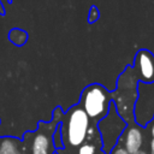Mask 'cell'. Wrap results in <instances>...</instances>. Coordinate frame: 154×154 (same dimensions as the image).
Wrapping results in <instances>:
<instances>
[{
    "instance_id": "cell-1",
    "label": "cell",
    "mask_w": 154,
    "mask_h": 154,
    "mask_svg": "<svg viewBox=\"0 0 154 154\" xmlns=\"http://www.w3.org/2000/svg\"><path fill=\"white\" fill-rule=\"evenodd\" d=\"M138 78L132 66H128L117 81V88L112 94V102L119 116L128 123H134V105L137 97Z\"/></svg>"
},
{
    "instance_id": "cell-2",
    "label": "cell",
    "mask_w": 154,
    "mask_h": 154,
    "mask_svg": "<svg viewBox=\"0 0 154 154\" xmlns=\"http://www.w3.org/2000/svg\"><path fill=\"white\" fill-rule=\"evenodd\" d=\"M111 102L112 94L101 84L95 83L88 85L82 91L79 106L83 108L90 120L97 123L107 114Z\"/></svg>"
},
{
    "instance_id": "cell-3",
    "label": "cell",
    "mask_w": 154,
    "mask_h": 154,
    "mask_svg": "<svg viewBox=\"0 0 154 154\" xmlns=\"http://www.w3.org/2000/svg\"><path fill=\"white\" fill-rule=\"evenodd\" d=\"M128 125L129 124L117 112L113 102H111L107 114L100 119L96 125L101 140V149L105 154H109L118 144V141Z\"/></svg>"
},
{
    "instance_id": "cell-4",
    "label": "cell",
    "mask_w": 154,
    "mask_h": 154,
    "mask_svg": "<svg viewBox=\"0 0 154 154\" xmlns=\"http://www.w3.org/2000/svg\"><path fill=\"white\" fill-rule=\"evenodd\" d=\"M61 126L63 137L66 138L67 143L72 147H79L88 136V130L90 128V119L83 108L77 105L73 106L65 116L64 126Z\"/></svg>"
},
{
    "instance_id": "cell-5",
    "label": "cell",
    "mask_w": 154,
    "mask_h": 154,
    "mask_svg": "<svg viewBox=\"0 0 154 154\" xmlns=\"http://www.w3.org/2000/svg\"><path fill=\"white\" fill-rule=\"evenodd\" d=\"M154 119V82L137 84V97L134 105V123L148 126Z\"/></svg>"
},
{
    "instance_id": "cell-6",
    "label": "cell",
    "mask_w": 154,
    "mask_h": 154,
    "mask_svg": "<svg viewBox=\"0 0 154 154\" xmlns=\"http://www.w3.org/2000/svg\"><path fill=\"white\" fill-rule=\"evenodd\" d=\"M57 122L40 124L38 129L31 134L30 152L31 154H53V132L57 128Z\"/></svg>"
},
{
    "instance_id": "cell-7",
    "label": "cell",
    "mask_w": 154,
    "mask_h": 154,
    "mask_svg": "<svg viewBox=\"0 0 154 154\" xmlns=\"http://www.w3.org/2000/svg\"><path fill=\"white\" fill-rule=\"evenodd\" d=\"M132 69L140 82H154V54L148 49H140L135 55Z\"/></svg>"
},
{
    "instance_id": "cell-8",
    "label": "cell",
    "mask_w": 154,
    "mask_h": 154,
    "mask_svg": "<svg viewBox=\"0 0 154 154\" xmlns=\"http://www.w3.org/2000/svg\"><path fill=\"white\" fill-rule=\"evenodd\" d=\"M143 141H144V136H143L142 128L135 123H131L123 131V134L118 141V144H120L130 154H132V153L142 149Z\"/></svg>"
},
{
    "instance_id": "cell-9",
    "label": "cell",
    "mask_w": 154,
    "mask_h": 154,
    "mask_svg": "<svg viewBox=\"0 0 154 154\" xmlns=\"http://www.w3.org/2000/svg\"><path fill=\"white\" fill-rule=\"evenodd\" d=\"M0 154H20L19 142L11 137H5L0 141Z\"/></svg>"
},
{
    "instance_id": "cell-10",
    "label": "cell",
    "mask_w": 154,
    "mask_h": 154,
    "mask_svg": "<svg viewBox=\"0 0 154 154\" xmlns=\"http://www.w3.org/2000/svg\"><path fill=\"white\" fill-rule=\"evenodd\" d=\"M8 38L13 45L23 46L28 40V32L25 30H22V29H18V28H13L8 32Z\"/></svg>"
},
{
    "instance_id": "cell-11",
    "label": "cell",
    "mask_w": 154,
    "mask_h": 154,
    "mask_svg": "<svg viewBox=\"0 0 154 154\" xmlns=\"http://www.w3.org/2000/svg\"><path fill=\"white\" fill-rule=\"evenodd\" d=\"M53 146L57 147V148H63L64 147V137H63V134H61V126L60 124H57V128L53 132Z\"/></svg>"
},
{
    "instance_id": "cell-12",
    "label": "cell",
    "mask_w": 154,
    "mask_h": 154,
    "mask_svg": "<svg viewBox=\"0 0 154 154\" xmlns=\"http://www.w3.org/2000/svg\"><path fill=\"white\" fill-rule=\"evenodd\" d=\"M96 147L93 143H82L78 147V153L77 154H95Z\"/></svg>"
},
{
    "instance_id": "cell-13",
    "label": "cell",
    "mask_w": 154,
    "mask_h": 154,
    "mask_svg": "<svg viewBox=\"0 0 154 154\" xmlns=\"http://www.w3.org/2000/svg\"><path fill=\"white\" fill-rule=\"evenodd\" d=\"M100 18V11L96 6H91L89 14H88V22L89 23H95L97 19Z\"/></svg>"
},
{
    "instance_id": "cell-14",
    "label": "cell",
    "mask_w": 154,
    "mask_h": 154,
    "mask_svg": "<svg viewBox=\"0 0 154 154\" xmlns=\"http://www.w3.org/2000/svg\"><path fill=\"white\" fill-rule=\"evenodd\" d=\"M109 154H130L124 147H122L120 144H117L112 150H111V153Z\"/></svg>"
},
{
    "instance_id": "cell-15",
    "label": "cell",
    "mask_w": 154,
    "mask_h": 154,
    "mask_svg": "<svg viewBox=\"0 0 154 154\" xmlns=\"http://www.w3.org/2000/svg\"><path fill=\"white\" fill-rule=\"evenodd\" d=\"M148 154H154V140H150L149 142V152Z\"/></svg>"
},
{
    "instance_id": "cell-16",
    "label": "cell",
    "mask_w": 154,
    "mask_h": 154,
    "mask_svg": "<svg viewBox=\"0 0 154 154\" xmlns=\"http://www.w3.org/2000/svg\"><path fill=\"white\" fill-rule=\"evenodd\" d=\"M6 14V10H5V6L2 4V1L0 0V16H5Z\"/></svg>"
},
{
    "instance_id": "cell-17",
    "label": "cell",
    "mask_w": 154,
    "mask_h": 154,
    "mask_svg": "<svg viewBox=\"0 0 154 154\" xmlns=\"http://www.w3.org/2000/svg\"><path fill=\"white\" fill-rule=\"evenodd\" d=\"M149 125H150V129H149V131H150V136H152V140H154V122H152Z\"/></svg>"
},
{
    "instance_id": "cell-18",
    "label": "cell",
    "mask_w": 154,
    "mask_h": 154,
    "mask_svg": "<svg viewBox=\"0 0 154 154\" xmlns=\"http://www.w3.org/2000/svg\"><path fill=\"white\" fill-rule=\"evenodd\" d=\"M132 154H148V152H146L144 149H140V150H137V152H135Z\"/></svg>"
},
{
    "instance_id": "cell-19",
    "label": "cell",
    "mask_w": 154,
    "mask_h": 154,
    "mask_svg": "<svg viewBox=\"0 0 154 154\" xmlns=\"http://www.w3.org/2000/svg\"><path fill=\"white\" fill-rule=\"evenodd\" d=\"M6 1H7L8 4H12V0H6Z\"/></svg>"
},
{
    "instance_id": "cell-20",
    "label": "cell",
    "mask_w": 154,
    "mask_h": 154,
    "mask_svg": "<svg viewBox=\"0 0 154 154\" xmlns=\"http://www.w3.org/2000/svg\"><path fill=\"white\" fill-rule=\"evenodd\" d=\"M153 122H154V119H153Z\"/></svg>"
}]
</instances>
